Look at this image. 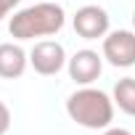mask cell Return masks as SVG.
Masks as SVG:
<instances>
[{"label":"cell","mask_w":135,"mask_h":135,"mask_svg":"<svg viewBox=\"0 0 135 135\" xmlns=\"http://www.w3.org/2000/svg\"><path fill=\"white\" fill-rule=\"evenodd\" d=\"M64 24H66V11L56 0H42V3L16 11L8 21V32L19 42H24L35 37H53L64 29Z\"/></svg>","instance_id":"cell-1"},{"label":"cell","mask_w":135,"mask_h":135,"mask_svg":"<svg viewBox=\"0 0 135 135\" xmlns=\"http://www.w3.org/2000/svg\"><path fill=\"white\" fill-rule=\"evenodd\" d=\"M114 98L93 85H82L66 98L69 119L85 130H106L114 122Z\"/></svg>","instance_id":"cell-2"},{"label":"cell","mask_w":135,"mask_h":135,"mask_svg":"<svg viewBox=\"0 0 135 135\" xmlns=\"http://www.w3.org/2000/svg\"><path fill=\"white\" fill-rule=\"evenodd\" d=\"M101 56L117 66V69H130L135 66V29H114L103 37Z\"/></svg>","instance_id":"cell-3"},{"label":"cell","mask_w":135,"mask_h":135,"mask_svg":"<svg viewBox=\"0 0 135 135\" xmlns=\"http://www.w3.org/2000/svg\"><path fill=\"white\" fill-rule=\"evenodd\" d=\"M66 50L58 40H40L32 45L29 50V64H32V69L42 77H53L58 74L64 66H66Z\"/></svg>","instance_id":"cell-4"},{"label":"cell","mask_w":135,"mask_h":135,"mask_svg":"<svg viewBox=\"0 0 135 135\" xmlns=\"http://www.w3.org/2000/svg\"><path fill=\"white\" fill-rule=\"evenodd\" d=\"M72 27L74 32L82 37V40H103L109 35V27H111V19H109V11L101 8V6H82L77 8L74 19H72Z\"/></svg>","instance_id":"cell-5"},{"label":"cell","mask_w":135,"mask_h":135,"mask_svg":"<svg viewBox=\"0 0 135 135\" xmlns=\"http://www.w3.org/2000/svg\"><path fill=\"white\" fill-rule=\"evenodd\" d=\"M66 69H69V77L74 80V85H93L101 72H103V56L98 50H90V48H82L77 50L69 61H66Z\"/></svg>","instance_id":"cell-6"},{"label":"cell","mask_w":135,"mask_h":135,"mask_svg":"<svg viewBox=\"0 0 135 135\" xmlns=\"http://www.w3.org/2000/svg\"><path fill=\"white\" fill-rule=\"evenodd\" d=\"M29 66V53L19 42H0V77L19 80Z\"/></svg>","instance_id":"cell-7"},{"label":"cell","mask_w":135,"mask_h":135,"mask_svg":"<svg viewBox=\"0 0 135 135\" xmlns=\"http://www.w3.org/2000/svg\"><path fill=\"white\" fill-rule=\"evenodd\" d=\"M111 98H114V106L127 114V117H135V77H122L117 80L114 90H111Z\"/></svg>","instance_id":"cell-8"},{"label":"cell","mask_w":135,"mask_h":135,"mask_svg":"<svg viewBox=\"0 0 135 135\" xmlns=\"http://www.w3.org/2000/svg\"><path fill=\"white\" fill-rule=\"evenodd\" d=\"M11 130V109L0 101V135H6Z\"/></svg>","instance_id":"cell-9"},{"label":"cell","mask_w":135,"mask_h":135,"mask_svg":"<svg viewBox=\"0 0 135 135\" xmlns=\"http://www.w3.org/2000/svg\"><path fill=\"white\" fill-rule=\"evenodd\" d=\"M103 135H135V132H130V130H124V127H106Z\"/></svg>","instance_id":"cell-10"},{"label":"cell","mask_w":135,"mask_h":135,"mask_svg":"<svg viewBox=\"0 0 135 135\" xmlns=\"http://www.w3.org/2000/svg\"><path fill=\"white\" fill-rule=\"evenodd\" d=\"M8 13H11V8H8V6L3 3V0H0V21H3V19H6Z\"/></svg>","instance_id":"cell-11"},{"label":"cell","mask_w":135,"mask_h":135,"mask_svg":"<svg viewBox=\"0 0 135 135\" xmlns=\"http://www.w3.org/2000/svg\"><path fill=\"white\" fill-rule=\"evenodd\" d=\"M3 3H6V6H8V8H11V11H13V8H16V6H19V3H21V0H3Z\"/></svg>","instance_id":"cell-12"},{"label":"cell","mask_w":135,"mask_h":135,"mask_svg":"<svg viewBox=\"0 0 135 135\" xmlns=\"http://www.w3.org/2000/svg\"><path fill=\"white\" fill-rule=\"evenodd\" d=\"M132 29H135V11H132Z\"/></svg>","instance_id":"cell-13"}]
</instances>
